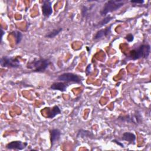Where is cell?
Returning <instances> with one entry per match:
<instances>
[{
    "label": "cell",
    "mask_w": 151,
    "mask_h": 151,
    "mask_svg": "<svg viewBox=\"0 0 151 151\" xmlns=\"http://www.w3.org/2000/svg\"><path fill=\"white\" fill-rule=\"evenodd\" d=\"M50 64L49 60L35 58L27 63V67L34 72H43L48 67Z\"/></svg>",
    "instance_id": "obj_1"
},
{
    "label": "cell",
    "mask_w": 151,
    "mask_h": 151,
    "mask_svg": "<svg viewBox=\"0 0 151 151\" xmlns=\"http://www.w3.org/2000/svg\"><path fill=\"white\" fill-rule=\"evenodd\" d=\"M150 52V46L148 44L141 45L137 48L130 51L129 57L133 60H138L141 58H147Z\"/></svg>",
    "instance_id": "obj_2"
},
{
    "label": "cell",
    "mask_w": 151,
    "mask_h": 151,
    "mask_svg": "<svg viewBox=\"0 0 151 151\" xmlns=\"http://www.w3.org/2000/svg\"><path fill=\"white\" fill-rule=\"evenodd\" d=\"M124 1L122 0H112L107 1L100 11L101 16H106L108 13L115 11L124 5Z\"/></svg>",
    "instance_id": "obj_3"
},
{
    "label": "cell",
    "mask_w": 151,
    "mask_h": 151,
    "mask_svg": "<svg viewBox=\"0 0 151 151\" xmlns=\"http://www.w3.org/2000/svg\"><path fill=\"white\" fill-rule=\"evenodd\" d=\"M0 64L2 67L18 68L20 66V62L18 58L4 56L1 58Z\"/></svg>",
    "instance_id": "obj_4"
},
{
    "label": "cell",
    "mask_w": 151,
    "mask_h": 151,
    "mask_svg": "<svg viewBox=\"0 0 151 151\" xmlns=\"http://www.w3.org/2000/svg\"><path fill=\"white\" fill-rule=\"evenodd\" d=\"M58 80L63 82H73L76 83H80L81 81V78L77 74H74L71 73H65L60 75L58 77Z\"/></svg>",
    "instance_id": "obj_5"
},
{
    "label": "cell",
    "mask_w": 151,
    "mask_h": 151,
    "mask_svg": "<svg viewBox=\"0 0 151 151\" xmlns=\"http://www.w3.org/2000/svg\"><path fill=\"white\" fill-rule=\"evenodd\" d=\"M119 120H120L123 122H131L135 124H139L140 123L142 120V117L139 113L137 111L134 114L132 115H126L124 116H120L118 118Z\"/></svg>",
    "instance_id": "obj_6"
},
{
    "label": "cell",
    "mask_w": 151,
    "mask_h": 151,
    "mask_svg": "<svg viewBox=\"0 0 151 151\" xmlns=\"http://www.w3.org/2000/svg\"><path fill=\"white\" fill-rule=\"evenodd\" d=\"M28 145L27 142H22L21 141H12L8 143L6 145V148L8 149H14V150H23Z\"/></svg>",
    "instance_id": "obj_7"
},
{
    "label": "cell",
    "mask_w": 151,
    "mask_h": 151,
    "mask_svg": "<svg viewBox=\"0 0 151 151\" xmlns=\"http://www.w3.org/2000/svg\"><path fill=\"white\" fill-rule=\"evenodd\" d=\"M41 8L42 15L45 17H49L52 13V2L50 1H43Z\"/></svg>",
    "instance_id": "obj_8"
},
{
    "label": "cell",
    "mask_w": 151,
    "mask_h": 151,
    "mask_svg": "<svg viewBox=\"0 0 151 151\" xmlns=\"http://www.w3.org/2000/svg\"><path fill=\"white\" fill-rule=\"evenodd\" d=\"M113 25V24L111 25L110 26H109V27H107L104 29H101L99 31H98L96 34H95V35L94 36L93 39L94 40H99L103 37H106L111 32V27Z\"/></svg>",
    "instance_id": "obj_9"
},
{
    "label": "cell",
    "mask_w": 151,
    "mask_h": 151,
    "mask_svg": "<svg viewBox=\"0 0 151 151\" xmlns=\"http://www.w3.org/2000/svg\"><path fill=\"white\" fill-rule=\"evenodd\" d=\"M61 136V132L57 129H52L50 131V142L51 147L53 146L54 143L59 140Z\"/></svg>",
    "instance_id": "obj_10"
},
{
    "label": "cell",
    "mask_w": 151,
    "mask_h": 151,
    "mask_svg": "<svg viewBox=\"0 0 151 151\" xmlns=\"http://www.w3.org/2000/svg\"><path fill=\"white\" fill-rule=\"evenodd\" d=\"M48 112L47 113V117L49 119H53L57 115L61 114V110L58 106H54L51 109L48 108Z\"/></svg>",
    "instance_id": "obj_11"
},
{
    "label": "cell",
    "mask_w": 151,
    "mask_h": 151,
    "mask_svg": "<svg viewBox=\"0 0 151 151\" xmlns=\"http://www.w3.org/2000/svg\"><path fill=\"white\" fill-rule=\"evenodd\" d=\"M68 85L61 82H55L51 84L50 88L54 90H59L60 91H65L67 90Z\"/></svg>",
    "instance_id": "obj_12"
},
{
    "label": "cell",
    "mask_w": 151,
    "mask_h": 151,
    "mask_svg": "<svg viewBox=\"0 0 151 151\" xmlns=\"http://www.w3.org/2000/svg\"><path fill=\"white\" fill-rule=\"evenodd\" d=\"M136 136L133 133L125 132L123 134L122 139L128 142L130 144H134L136 142Z\"/></svg>",
    "instance_id": "obj_13"
},
{
    "label": "cell",
    "mask_w": 151,
    "mask_h": 151,
    "mask_svg": "<svg viewBox=\"0 0 151 151\" xmlns=\"http://www.w3.org/2000/svg\"><path fill=\"white\" fill-rule=\"evenodd\" d=\"M63 30L62 28H59L57 29H55L54 30H52V31L48 32V34H47L45 37L46 38H52L55 37V36H57V35H58Z\"/></svg>",
    "instance_id": "obj_14"
},
{
    "label": "cell",
    "mask_w": 151,
    "mask_h": 151,
    "mask_svg": "<svg viewBox=\"0 0 151 151\" xmlns=\"http://www.w3.org/2000/svg\"><path fill=\"white\" fill-rule=\"evenodd\" d=\"M113 17H110V16H107L106 18H103L101 21H100L98 24H97L96 25H95L94 26L96 27H102L106 24H107V23H109L110 21H111L113 19Z\"/></svg>",
    "instance_id": "obj_15"
},
{
    "label": "cell",
    "mask_w": 151,
    "mask_h": 151,
    "mask_svg": "<svg viewBox=\"0 0 151 151\" xmlns=\"http://www.w3.org/2000/svg\"><path fill=\"white\" fill-rule=\"evenodd\" d=\"M12 34L15 38V42L16 44H19L21 41L22 40V34L21 32L19 31H15L14 32H12Z\"/></svg>",
    "instance_id": "obj_16"
},
{
    "label": "cell",
    "mask_w": 151,
    "mask_h": 151,
    "mask_svg": "<svg viewBox=\"0 0 151 151\" xmlns=\"http://www.w3.org/2000/svg\"><path fill=\"white\" fill-rule=\"evenodd\" d=\"M125 38H126V40L128 41V42H132L133 41V40H134V37H133V35L132 34H127L126 36V37H125Z\"/></svg>",
    "instance_id": "obj_17"
},
{
    "label": "cell",
    "mask_w": 151,
    "mask_h": 151,
    "mask_svg": "<svg viewBox=\"0 0 151 151\" xmlns=\"http://www.w3.org/2000/svg\"><path fill=\"white\" fill-rule=\"evenodd\" d=\"M90 70H91V65L89 64V65L87 66V68H86V74H87V75H88V74H90Z\"/></svg>",
    "instance_id": "obj_18"
},
{
    "label": "cell",
    "mask_w": 151,
    "mask_h": 151,
    "mask_svg": "<svg viewBox=\"0 0 151 151\" xmlns=\"http://www.w3.org/2000/svg\"><path fill=\"white\" fill-rule=\"evenodd\" d=\"M132 3H133V4H143V3H144V1H142V0H140V1H130Z\"/></svg>",
    "instance_id": "obj_19"
},
{
    "label": "cell",
    "mask_w": 151,
    "mask_h": 151,
    "mask_svg": "<svg viewBox=\"0 0 151 151\" xmlns=\"http://www.w3.org/2000/svg\"><path fill=\"white\" fill-rule=\"evenodd\" d=\"M112 142H114V143H116V144L119 145L120 146H121V147H124L123 143H122L119 142V141H117V140H112Z\"/></svg>",
    "instance_id": "obj_20"
},
{
    "label": "cell",
    "mask_w": 151,
    "mask_h": 151,
    "mask_svg": "<svg viewBox=\"0 0 151 151\" xmlns=\"http://www.w3.org/2000/svg\"><path fill=\"white\" fill-rule=\"evenodd\" d=\"M1 41H2V37H3V35L4 34H5V32L4 31V30L2 29V28H1Z\"/></svg>",
    "instance_id": "obj_21"
}]
</instances>
